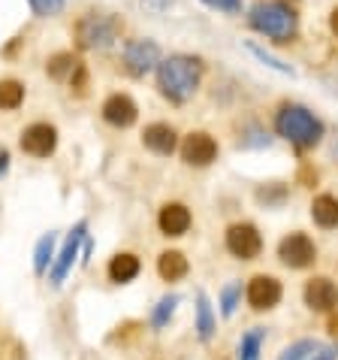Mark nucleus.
<instances>
[{
  "label": "nucleus",
  "instance_id": "21",
  "mask_svg": "<svg viewBox=\"0 0 338 360\" xmlns=\"http://www.w3.org/2000/svg\"><path fill=\"white\" fill-rule=\"evenodd\" d=\"M266 342V327H251L248 333H242L236 348V360H260Z\"/></svg>",
  "mask_w": 338,
  "mask_h": 360
},
{
  "label": "nucleus",
  "instance_id": "12",
  "mask_svg": "<svg viewBox=\"0 0 338 360\" xmlns=\"http://www.w3.org/2000/svg\"><path fill=\"white\" fill-rule=\"evenodd\" d=\"M100 115H103V122L109 127H115V131H127V127H133L139 122V106H136V100L130 94L115 91V94H109L103 100Z\"/></svg>",
  "mask_w": 338,
  "mask_h": 360
},
{
  "label": "nucleus",
  "instance_id": "8",
  "mask_svg": "<svg viewBox=\"0 0 338 360\" xmlns=\"http://www.w3.org/2000/svg\"><path fill=\"white\" fill-rule=\"evenodd\" d=\"M178 155H182V161L194 169H205L217 161V155H221V146H217V139L208 134V131H191L182 143H178Z\"/></svg>",
  "mask_w": 338,
  "mask_h": 360
},
{
  "label": "nucleus",
  "instance_id": "23",
  "mask_svg": "<svg viewBox=\"0 0 338 360\" xmlns=\"http://www.w3.org/2000/svg\"><path fill=\"white\" fill-rule=\"evenodd\" d=\"M25 94H27L25 82H18V79H0V109L4 112H15L25 103Z\"/></svg>",
  "mask_w": 338,
  "mask_h": 360
},
{
  "label": "nucleus",
  "instance_id": "24",
  "mask_svg": "<svg viewBox=\"0 0 338 360\" xmlns=\"http://www.w3.org/2000/svg\"><path fill=\"white\" fill-rule=\"evenodd\" d=\"M178 303H182V297H178V294H166V297L157 300V306L151 309V318H148V321H151V327H154V330H163L169 321H173Z\"/></svg>",
  "mask_w": 338,
  "mask_h": 360
},
{
  "label": "nucleus",
  "instance_id": "2",
  "mask_svg": "<svg viewBox=\"0 0 338 360\" xmlns=\"http://www.w3.org/2000/svg\"><path fill=\"white\" fill-rule=\"evenodd\" d=\"M248 25L272 43L290 46L299 37V13L290 0H257L248 9Z\"/></svg>",
  "mask_w": 338,
  "mask_h": 360
},
{
  "label": "nucleus",
  "instance_id": "6",
  "mask_svg": "<svg viewBox=\"0 0 338 360\" xmlns=\"http://www.w3.org/2000/svg\"><path fill=\"white\" fill-rule=\"evenodd\" d=\"M224 245L236 261H257L263 252V233L251 221H236V224L227 227Z\"/></svg>",
  "mask_w": 338,
  "mask_h": 360
},
{
  "label": "nucleus",
  "instance_id": "13",
  "mask_svg": "<svg viewBox=\"0 0 338 360\" xmlns=\"http://www.w3.org/2000/svg\"><path fill=\"white\" fill-rule=\"evenodd\" d=\"M194 224V215L182 200H166V203L157 209V230L166 236V239H178L184 236Z\"/></svg>",
  "mask_w": 338,
  "mask_h": 360
},
{
  "label": "nucleus",
  "instance_id": "3",
  "mask_svg": "<svg viewBox=\"0 0 338 360\" xmlns=\"http://www.w3.org/2000/svg\"><path fill=\"white\" fill-rule=\"evenodd\" d=\"M272 124H275V134L287 139L296 152H311L326 136V124L302 103H281L275 109Z\"/></svg>",
  "mask_w": 338,
  "mask_h": 360
},
{
  "label": "nucleus",
  "instance_id": "9",
  "mask_svg": "<svg viewBox=\"0 0 338 360\" xmlns=\"http://www.w3.org/2000/svg\"><path fill=\"white\" fill-rule=\"evenodd\" d=\"M278 261H281L287 269H308L317 261V245L314 239L302 233V230H293L287 233L281 243H278Z\"/></svg>",
  "mask_w": 338,
  "mask_h": 360
},
{
  "label": "nucleus",
  "instance_id": "14",
  "mask_svg": "<svg viewBox=\"0 0 338 360\" xmlns=\"http://www.w3.org/2000/svg\"><path fill=\"white\" fill-rule=\"evenodd\" d=\"M302 300L311 312H335L338 309V285L326 276H314L305 282Z\"/></svg>",
  "mask_w": 338,
  "mask_h": 360
},
{
  "label": "nucleus",
  "instance_id": "17",
  "mask_svg": "<svg viewBox=\"0 0 338 360\" xmlns=\"http://www.w3.org/2000/svg\"><path fill=\"white\" fill-rule=\"evenodd\" d=\"M187 273H191V261L184 257V252L166 248V252L157 255V276H161L163 282H182Z\"/></svg>",
  "mask_w": 338,
  "mask_h": 360
},
{
  "label": "nucleus",
  "instance_id": "18",
  "mask_svg": "<svg viewBox=\"0 0 338 360\" xmlns=\"http://www.w3.org/2000/svg\"><path fill=\"white\" fill-rule=\"evenodd\" d=\"M311 221L323 230H335L338 227V197L317 194L311 203Z\"/></svg>",
  "mask_w": 338,
  "mask_h": 360
},
{
  "label": "nucleus",
  "instance_id": "31",
  "mask_svg": "<svg viewBox=\"0 0 338 360\" xmlns=\"http://www.w3.org/2000/svg\"><path fill=\"white\" fill-rule=\"evenodd\" d=\"M308 360H338V345H330V348H317V352L308 357Z\"/></svg>",
  "mask_w": 338,
  "mask_h": 360
},
{
  "label": "nucleus",
  "instance_id": "5",
  "mask_svg": "<svg viewBox=\"0 0 338 360\" xmlns=\"http://www.w3.org/2000/svg\"><path fill=\"white\" fill-rule=\"evenodd\" d=\"M121 64L133 79H142L148 73H154L161 64V46L148 37H133L127 39L121 49Z\"/></svg>",
  "mask_w": 338,
  "mask_h": 360
},
{
  "label": "nucleus",
  "instance_id": "11",
  "mask_svg": "<svg viewBox=\"0 0 338 360\" xmlns=\"http://www.w3.org/2000/svg\"><path fill=\"white\" fill-rule=\"evenodd\" d=\"M18 146H22L25 155L36 158V161H46V158H52L55 148H58V127L48 124V122L27 124L22 131V136H18Z\"/></svg>",
  "mask_w": 338,
  "mask_h": 360
},
{
  "label": "nucleus",
  "instance_id": "26",
  "mask_svg": "<svg viewBox=\"0 0 338 360\" xmlns=\"http://www.w3.org/2000/svg\"><path fill=\"white\" fill-rule=\"evenodd\" d=\"M238 306H242V282L224 285V291H221V315L224 318H233Z\"/></svg>",
  "mask_w": 338,
  "mask_h": 360
},
{
  "label": "nucleus",
  "instance_id": "27",
  "mask_svg": "<svg viewBox=\"0 0 338 360\" xmlns=\"http://www.w3.org/2000/svg\"><path fill=\"white\" fill-rule=\"evenodd\" d=\"M317 348H320V345H317L314 339H299V342L287 345L278 360H308V357H311V354L317 352Z\"/></svg>",
  "mask_w": 338,
  "mask_h": 360
},
{
  "label": "nucleus",
  "instance_id": "15",
  "mask_svg": "<svg viewBox=\"0 0 338 360\" xmlns=\"http://www.w3.org/2000/svg\"><path fill=\"white\" fill-rule=\"evenodd\" d=\"M142 146L157 158H169L178 152V131L166 122H151L142 131Z\"/></svg>",
  "mask_w": 338,
  "mask_h": 360
},
{
  "label": "nucleus",
  "instance_id": "36",
  "mask_svg": "<svg viewBox=\"0 0 338 360\" xmlns=\"http://www.w3.org/2000/svg\"><path fill=\"white\" fill-rule=\"evenodd\" d=\"M332 152H335V158H338V143H335V148H332Z\"/></svg>",
  "mask_w": 338,
  "mask_h": 360
},
{
  "label": "nucleus",
  "instance_id": "33",
  "mask_svg": "<svg viewBox=\"0 0 338 360\" xmlns=\"http://www.w3.org/2000/svg\"><path fill=\"white\" fill-rule=\"evenodd\" d=\"M9 173V152L6 148H0V176Z\"/></svg>",
  "mask_w": 338,
  "mask_h": 360
},
{
  "label": "nucleus",
  "instance_id": "1",
  "mask_svg": "<svg viewBox=\"0 0 338 360\" xmlns=\"http://www.w3.org/2000/svg\"><path fill=\"white\" fill-rule=\"evenodd\" d=\"M157 76V91L163 100H169L173 106H184L203 85L205 76V61L200 55H187L175 52L169 58H161V64L154 70Z\"/></svg>",
  "mask_w": 338,
  "mask_h": 360
},
{
  "label": "nucleus",
  "instance_id": "29",
  "mask_svg": "<svg viewBox=\"0 0 338 360\" xmlns=\"http://www.w3.org/2000/svg\"><path fill=\"white\" fill-rule=\"evenodd\" d=\"M27 4H31L34 15H39V18H55V15L64 13L67 0H27Z\"/></svg>",
  "mask_w": 338,
  "mask_h": 360
},
{
  "label": "nucleus",
  "instance_id": "20",
  "mask_svg": "<svg viewBox=\"0 0 338 360\" xmlns=\"http://www.w3.org/2000/svg\"><path fill=\"white\" fill-rule=\"evenodd\" d=\"M79 64H82V58L73 55V52H58L46 61V73L55 79V82H69V76L79 70Z\"/></svg>",
  "mask_w": 338,
  "mask_h": 360
},
{
  "label": "nucleus",
  "instance_id": "35",
  "mask_svg": "<svg viewBox=\"0 0 338 360\" xmlns=\"http://www.w3.org/2000/svg\"><path fill=\"white\" fill-rule=\"evenodd\" d=\"M330 333H332V336H338V315H332V318H330Z\"/></svg>",
  "mask_w": 338,
  "mask_h": 360
},
{
  "label": "nucleus",
  "instance_id": "22",
  "mask_svg": "<svg viewBox=\"0 0 338 360\" xmlns=\"http://www.w3.org/2000/svg\"><path fill=\"white\" fill-rule=\"evenodd\" d=\"M58 255V233H46L39 236V243L34 245V273L36 276H46L48 266H52Z\"/></svg>",
  "mask_w": 338,
  "mask_h": 360
},
{
  "label": "nucleus",
  "instance_id": "30",
  "mask_svg": "<svg viewBox=\"0 0 338 360\" xmlns=\"http://www.w3.org/2000/svg\"><path fill=\"white\" fill-rule=\"evenodd\" d=\"M203 4L208 9H217V13H227V15H233L242 9V0H203Z\"/></svg>",
  "mask_w": 338,
  "mask_h": 360
},
{
  "label": "nucleus",
  "instance_id": "16",
  "mask_svg": "<svg viewBox=\"0 0 338 360\" xmlns=\"http://www.w3.org/2000/svg\"><path fill=\"white\" fill-rule=\"evenodd\" d=\"M139 273H142V261L136 252H118L106 264V278L112 285H130L139 278Z\"/></svg>",
  "mask_w": 338,
  "mask_h": 360
},
{
  "label": "nucleus",
  "instance_id": "4",
  "mask_svg": "<svg viewBox=\"0 0 338 360\" xmlns=\"http://www.w3.org/2000/svg\"><path fill=\"white\" fill-rule=\"evenodd\" d=\"M124 34V22L121 15L115 13H100V9H91V13H82L73 25V39L82 52H103V49L115 46L118 37Z\"/></svg>",
  "mask_w": 338,
  "mask_h": 360
},
{
  "label": "nucleus",
  "instance_id": "28",
  "mask_svg": "<svg viewBox=\"0 0 338 360\" xmlns=\"http://www.w3.org/2000/svg\"><path fill=\"white\" fill-rule=\"evenodd\" d=\"M238 146L242 148H269L272 146V136L263 131V127H248L245 136H238Z\"/></svg>",
  "mask_w": 338,
  "mask_h": 360
},
{
  "label": "nucleus",
  "instance_id": "19",
  "mask_svg": "<svg viewBox=\"0 0 338 360\" xmlns=\"http://www.w3.org/2000/svg\"><path fill=\"white\" fill-rule=\"evenodd\" d=\"M217 330V318H215V309H212V300H208L205 291L196 294V336L208 342Z\"/></svg>",
  "mask_w": 338,
  "mask_h": 360
},
{
  "label": "nucleus",
  "instance_id": "7",
  "mask_svg": "<svg viewBox=\"0 0 338 360\" xmlns=\"http://www.w3.org/2000/svg\"><path fill=\"white\" fill-rule=\"evenodd\" d=\"M85 236H88V221L82 218V221H79V224L67 233L64 245L58 248L55 261H52V266H48V282H52L55 288H58V285H64V282H67V276H69V269L76 266V257H79V252H82Z\"/></svg>",
  "mask_w": 338,
  "mask_h": 360
},
{
  "label": "nucleus",
  "instance_id": "34",
  "mask_svg": "<svg viewBox=\"0 0 338 360\" xmlns=\"http://www.w3.org/2000/svg\"><path fill=\"white\" fill-rule=\"evenodd\" d=\"M330 31L338 39V6H332V13H330Z\"/></svg>",
  "mask_w": 338,
  "mask_h": 360
},
{
  "label": "nucleus",
  "instance_id": "37",
  "mask_svg": "<svg viewBox=\"0 0 338 360\" xmlns=\"http://www.w3.org/2000/svg\"><path fill=\"white\" fill-rule=\"evenodd\" d=\"M290 4H296V0H290Z\"/></svg>",
  "mask_w": 338,
  "mask_h": 360
},
{
  "label": "nucleus",
  "instance_id": "32",
  "mask_svg": "<svg viewBox=\"0 0 338 360\" xmlns=\"http://www.w3.org/2000/svg\"><path fill=\"white\" fill-rule=\"evenodd\" d=\"M323 85L330 88V94L338 97V73H330V76H323Z\"/></svg>",
  "mask_w": 338,
  "mask_h": 360
},
{
  "label": "nucleus",
  "instance_id": "25",
  "mask_svg": "<svg viewBox=\"0 0 338 360\" xmlns=\"http://www.w3.org/2000/svg\"><path fill=\"white\" fill-rule=\"evenodd\" d=\"M245 49H248V52H251V55H254V58H257V61H260V64L272 67V70H278V73H284V76H296V70H293L290 64H284L281 58L269 55V52H266V49H260L257 43H245Z\"/></svg>",
  "mask_w": 338,
  "mask_h": 360
},
{
  "label": "nucleus",
  "instance_id": "10",
  "mask_svg": "<svg viewBox=\"0 0 338 360\" xmlns=\"http://www.w3.org/2000/svg\"><path fill=\"white\" fill-rule=\"evenodd\" d=\"M281 297H284V288L269 273H257L248 278V285H245V300L254 312H269V309L281 303Z\"/></svg>",
  "mask_w": 338,
  "mask_h": 360
}]
</instances>
